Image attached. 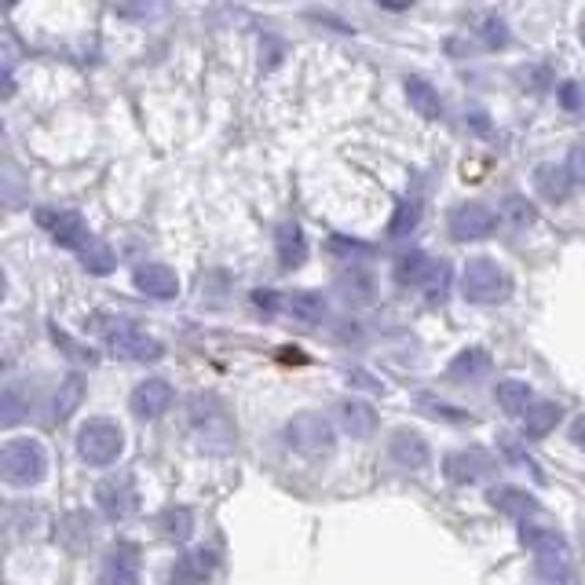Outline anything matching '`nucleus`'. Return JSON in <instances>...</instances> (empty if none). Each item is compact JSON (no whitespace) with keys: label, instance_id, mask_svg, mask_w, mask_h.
<instances>
[{"label":"nucleus","instance_id":"1","mask_svg":"<svg viewBox=\"0 0 585 585\" xmlns=\"http://www.w3.org/2000/svg\"><path fill=\"white\" fill-rule=\"evenodd\" d=\"M44 472H48V454L37 439L22 436V439H8L4 450H0V476L11 487H33L41 483Z\"/></svg>","mask_w":585,"mask_h":585},{"label":"nucleus","instance_id":"2","mask_svg":"<svg viewBox=\"0 0 585 585\" xmlns=\"http://www.w3.org/2000/svg\"><path fill=\"white\" fill-rule=\"evenodd\" d=\"M461 293L472 304H501L509 300L512 293V278L505 275V267L490 256H476L465 264V275H461Z\"/></svg>","mask_w":585,"mask_h":585},{"label":"nucleus","instance_id":"3","mask_svg":"<svg viewBox=\"0 0 585 585\" xmlns=\"http://www.w3.org/2000/svg\"><path fill=\"white\" fill-rule=\"evenodd\" d=\"M121 450H125V432L121 425L107 421V417H92L85 425L77 428V454L88 461V465H114L121 458Z\"/></svg>","mask_w":585,"mask_h":585},{"label":"nucleus","instance_id":"4","mask_svg":"<svg viewBox=\"0 0 585 585\" xmlns=\"http://www.w3.org/2000/svg\"><path fill=\"white\" fill-rule=\"evenodd\" d=\"M450 264L447 260H432L428 253H406L399 264H395V282L399 286H414L421 289L425 297H443L450 286Z\"/></svg>","mask_w":585,"mask_h":585},{"label":"nucleus","instance_id":"5","mask_svg":"<svg viewBox=\"0 0 585 585\" xmlns=\"http://www.w3.org/2000/svg\"><path fill=\"white\" fill-rule=\"evenodd\" d=\"M37 224L52 234V242L63 245V249H77V253H85L88 245L96 242V238H92V231H88V224H85V216L74 213V209L41 205V209H37Z\"/></svg>","mask_w":585,"mask_h":585},{"label":"nucleus","instance_id":"6","mask_svg":"<svg viewBox=\"0 0 585 585\" xmlns=\"http://www.w3.org/2000/svg\"><path fill=\"white\" fill-rule=\"evenodd\" d=\"M286 443L300 454H330L337 432L322 414H293L286 421Z\"/></svg>","mask_w":585,"mask_h":585},{"label":"nucleus","instance_id":"7","mask_svg":"<svg viewBox=\"0 0 585 585\" xmlns=\"http://www.w3.org/2000/svg\"><path fill=\"white\" fill-rule=\"evenodd\" d=\"M107 348L114 351L117 359H132V362H158L165 355V344L154 341L150 333L136 330V326H125V322H117V326H107Z\"/></svg>","mask_w":585,"mask_h":585},{"label":"nucleus","instance_id":"8","mask_svg":"<svg viewBox=\"0 0 585 585\" xmlns=\"http://www.w3.org/2000/svg\"><path fill=\"white\" fill-rule=\"evenodd\" d=\"M494 227H498V216H494V209L483 205V202L458 205L447 220L450 238H458V242H476V238H487Z\"/></svg>","mask_w":585,"mask_h":585},{"label":"nucleus","instance_id":"9","mask_svg":"<svg viewBox=\"0 0 585 585\" xmlns=\"http://www.w3.org/2000/svg\"><path fill=\"white\" fill-rule=\"evenodd\" d=\"M169 406H172V384L165 377H147V381L136 384L132 395H128V410L136 417H143V421L161 417Z\"/></svg>","mask_w":585,"mask_h":585},{"label":"nucleus","instance_id":"10","mask_svg":"<svg viewBox=\"0 0 585 585\" xmlns=\"http://www.w3.org/2000/svg\"><path fill=\"white\" fill-rule=\"evenodd\" d=\"M96 505L107 520H128V516L136 512L139 498L125 476H114V479H103L96 487Z\"/></svg>","mask_w":585,"mask_h":585},{"label":"nucleus","instance_id":"11","mask_svg":"<svg viewBox=\"0 0 585 585\" xmlns=\"http://www.w3.org/2000/svg\"><path fill=\"white\" fill-rule=\"evenodd\" d=\"M388 454H392L395 465L410 468V472L428 468V461H432V450H428L425 436H421V432H410V428L392 432V439H388Z\"/></svg>","mask_w":585,"mask_h":585},{"label":"nucleus","instance_id":"12","mask_svg":"<svg viewBox=\"0 0 585 585\" xmlns=\"http://www.w3.org/2000/svg\"><path fill=\"white\" fill-rule=\"evenodd\" d=\"M132 282H136V289L143 297H154V300H172L180 293V278L165 264H139L132 271Z\"/></svg>","mask_w":585,"mask_h":585},{"label":"nucleus","instance_id":"13","mask_svg":"<svg viewBox=\"0 0 585 585\" xmlns=\"http://www.w3.org/2000/svg\"><path fill=\"white\" fill-rule=\"evenodd\" d=\"M443 468H447V476L454 479V483H479V479H487L490 472H494V458H490L487 450H458V454H450L447 461H443Z\"/></svg>","mask_w":585,"mask_h":585},{"label":"nucleus","instance_id":"14","mask_svg":"<svg viewBox=\"0 0 585 585\" xmlns=\"http://www.w3.org/2000/svg\"><path fill=\"white\" fill-rule=\"evenodd\" d=\"M216 571V553L213 549H191L176 560L169 575V585H205Z\"/></svg>","mask_w":585,"mask_h":585},{"label":"nucleus","instance_id":"15","mask_svg":"<svg viewBox=\"0 0 585 585\" xmlns=\"http://www.w3.org/2000/svg\"><path fill=\"white\" fill-rule=\"evenodd\" d=\"M337 417H341V428L351 439H370L377 432V410L362 399H344L337 406Z\"/></svg>","mask_w":585,"mask_h":585},{"label":"nucleus","instance_id":"16","mask_svg":"<svg viewBox=\"0 0 585 585\" xmlns=\"http://www.w3.org/2000/svg\"><path fill=\"white\" fill-rule=\"evenodd\" d=\"M99 585H139V556L132 545H117L114 553L107 556Z\"/></svg>","mask_w":585,"mask_h":585},{"label":"nucleus","instance_id":"17","mask_svg":"<svg viewBox=\"0 0 585 585\" xmlns=\"http://www.w3.org/2000/svg\"><path fill=\"white\" fill-rule=\"evenodd\" d=\"M487 501L501 516H512V520H531V516H538V501L520 487H494L487 494Z\"/></svg>","mask_w":585,"mask_h":585},{"label":"nucleus","instance_id":"18","mask_svg":"<svg viewBox=\"0 0 585 585\" xmlns=\"http://www.w3.org/2000/svg\"><path fill=\"white\" fill-rule=\"evenodd\" d=\"M520 542L531 549L538 560L542 556H571V545H567V538L556 527H538V523H527L520 531Z\"/></svg>","mask_w":585,"mask_h":585},{"label":"nucleus","instance_id":"19","mask_svg":"<svg viewBox=\"0 0 585 585\" xmlns=\"http://www.w3.org/2000/svg\"><path fill=\"white\" fill-rule=\"evenodd\" d=\"M275 253L282 267H300L308 260V238L300 231V224H282L275 231Z\"/></svg>","mask_w":585,"mask_h":585},{"label":"nucleus","instance_id":"20","mask_svg":"<svg viewBox=\"0 0 585 585\" xmlns=\"http://www.w3.org/2000/svg\"><path fill=\"white\" fill-rule=\"evenodd\" d=\"M534 187H538L545 202H564L571 187H575V180H571L567 165H538L534 169Z\"/></svg>","mask_w":585,"mask_h":585},{"label":"nucleus","instance_id":"21","mask_svg":"<svg viewBox=\"0 0 585 585\" xmlns=\"http://www.w3.org/2000/svg\"><path fill=\"white\" fill-rule=\"evenodd\" d=\"M403 88H406V99H410V107H414L417 114L425 117V121H439V117H443V99H439V92L432 85H428L425 77H406Z\"/></svg>","mask_w":585,"mask_h":585},{"label":"nucleus","instance_id":"22","mask_svg":"<svg viewBox=\"0 0 585 585\" xmlns=\"http://www.w3.org/2000/svg\"><path fill=\"white\" fill-rule=\"evenodd\" d=\"M494 399H498V406L505 410L509 417H520L527 414L534 406V392L531 384L520 381V377H509V381H498V388H494Z\"/></svg>","mask_w":585,"mask_h":585},{"label":"nucleus","instance_id":"23","mask_svg":"<svg viewBox=\"0 0 585 585\" xmlns=\"http://www.w3.org/2000/svg\"><path fill=\"white\" fill-rule=\"evenodd\" d=\"M560 421H564V406L560 403H534L531 410L523 414V436L542 439V436H549Z\"/></svg>","mask_w":585,"mask_h":585},{"label":"nucleus","instance_id":"24","mask_svg":"<svg viewBox=\"0 0 585 585\" xmlns=\"http://www.w3.org/2000/svg\"><path fill=\"white\" fill-rule=\"evenodd\" d=\"M282 308H286L297 322L315 326V322H322V315H326V300H322L319 293H311V289H297V293H286V297H282Z\"/></svg>","mask_w":585,"mask_h":585},{"label":"nucleus","instance_id":"25","mask_svg":"<svg viewBox=\"0 0 585 585\" xmlns=\"http://www.w3.org/2000/svg\"><path fill=\"white\" fill-rule=\"evenodd\" d=\"M85 403V377L81 373H66L59 381V392H55V421H66L74 417V410H81Z\"/></svg>","mask_w":585,"mask_h":585},{"label":"nucleus","instance_id":"26","mask_svg":"<svg viewBox=\"0 0 585 585\" xmlns=\"http://www.w3.org/2000/svg\"><path fill=\"white\" fill-rule=\"evenodd\" d=\"M487 370H490L487 348H465L454 355V362H450V377H454V381H476V377H483Z\"/></svg>","mask_w":585,"mask_h":585},{"label":"nucleus","instance_id":"27","mask_svg":"<svg viewBox=\"0 0 585 585\" xmlns=\"http://www.w3.org/2000/svg\"><path fill=\"white\" fill-rule=\"evenodd\" d=\"M417 224H421V205H417V198H403V202L395 205L388 234H392V238H403V234H410Z\"/></svg>","mask_w":585,"mask_h":585},{"label":"nucleus","instance_id":"28","mask_svg":"<svg viewBox=\"0 0 585 585\" xmlns=\"http://www.w3.org/2000/svg\"><path fill=\"white\" fill-rule=\"evenodd\" d=\"M161 527H165V534H169L172 542H187L194 531L191 509H165L161 512Z\"/></svg>","mask_w":585,"mask_h":585},{"label":"nucleus","instance_id":"29","mask_svg":"<svg viewBox=\"0 0 585 585\" xmlns=\"http://www.w3.org/2000/svg\"><path fill=\"white\" fill-rule=\"evenodd\" d=\"M501 213H505V220H509L512 227H527L538 220V213H534V205L527 202V198H520V194H509L505 198V205H501Z\"/></svg>","mask_w":585,"mask_h":585},{"label":"nucleus","instance_id":"30","mask_svg":"<svg viewBox=\"0 0 585 585\" xmlns=\"http://www.w3.org/2000/svg\"><path fill=\"white\" fill-rule=\"evenodd\" d=\"M81 260H85V267L88 271H92V275H110V271H114V253H110V245H103V242H92L85 249V253H81Z\"/></svg>","mask_w":585,"mask_h":585},{"label":"nucleus","instance_id":"31","mask_svg":"<svg viewBox=\"0 0 585 585\" xmlns=\"http://www.w3.org/2000/svg\"><path fill=\"white\" fill-rule=\"evenodd\" d=\"M538 575L549 578V582H567V575H571V556H542L538 560Z\"/></svg>","mask_w":585,"mask_h":585},{"label":"nucleus","instance_id":"32","mask_svg":"<svg viewBox=\"0 0 585 585\" xmlns=\"http://www.w3.org/2000/svg\"><path fill=\"white\" fill-rule=\"evenodd\" d=\"M52 337L59 344H63L66 348V355H70V359H81V362H96V355H92V348H85V344H74L70 341V337H66L63 330H52Z\"/></svg>","mask_w":585,"mask_h":585},{"label":"nucleus","instance_id":"33","mask_svg":"<svg viewBox=\"0 0 585 585\" xmlns=\"http://www.w3.org/2000/svg\"><path fill=\"white\" fill-rule=\"evenodd\" d=\"M417 403L425 406L428 414L432 417H447V421H465V414H458V410H454V406H447V403H436V399H428V395H421V399H417Z\"/></svg>","mask_w":585,"mask_h":585},{"label":"nucleus","instance_id":"34","mask_svg":"<svg viewBox=\"0 0 585 585\" xmlns=\"http://www.w3.org/2000/svg\"><path fill=\"white\" fill-rule=\"evenodd\" d=\"M483 37H487L490 48H501V44L509 41V33H505V22H501V19H487V22H483Z\"/></svg>","mask_w":585,"mask_h":585},{"label":"nucleus","instance_id":"35","mask_svg":"<svg viewBox=\"0 0 585 585\" xmlns=\"http://www.w3.org/2000/svg\"><path fill=\"white\" fill-rule=\"evenodd\" d=\"M567 172H571V180H585V143L571 147V154H567Z\"/></svg>","mask_w":585,"mask_h":585},{"label":"nucleus","instance_id":"36","mask_svg":"<svg viewBox=\"0 0 585 585\" xmlns=\"http://www.w3.org/2000/svg\"><path fill=\"white\" fill-rule=\"evenodd\" d=\"M253 300H256V308H264V311H275L278 308V297L271 293V289H256Z\"/></svg>","mask_w":585,"mask_h":585},{"label":"nucleus","instance_id":"37","mask_svg":"<svg viewBox=\"0 0 585 585\" xmlns=\"http://www.w3.org/2000/svg\"><path fill=\"white\" fill-rule=\"evenodd\" d=\"M560 99H564V107H578V103H582V88H578V85H564V88H560Z\"/></svg>","mask_w":585,"mask_h":585},{"label":"nucleus","instance_id":"38","mask_svg":"<svg viewBox=\"0 0 585 585\" xmlns=\"http://www.w3.org/2000/svg\"><path fill=\"white\" fill-rule=\"evenodd\" d=\"M571 439H575V447L585 450V417H578L575 425H571Z\"/></svg>","mask_w":585,"mask_h":585}]
</instances>
